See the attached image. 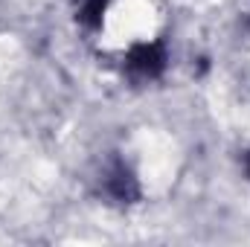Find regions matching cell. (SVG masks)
<instances>
[{
  "mask_svg": "<svg viewBox=\"0 0 250 247\" xmlns=\"http://www.w3.org/2000/svg\"><path fill=\"white\" fill-rule=\"evenodd\" d=\"M166 9L160 0H102L96 15V41L105 56L134 59L160 44Z\"/></svg>",
  "mask_w": 250,
  "mask_h": 247,
  "instance_id": "6da1fadb",
  "label": "cell"
}]
</instances>
